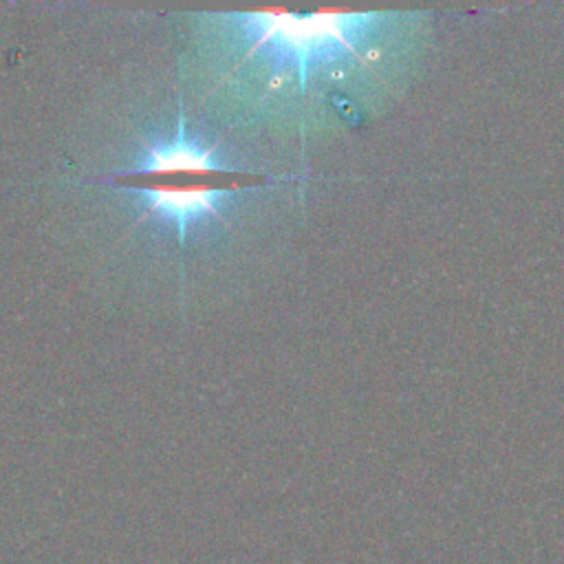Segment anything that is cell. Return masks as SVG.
I'll return each instance as SVG.
<instances>
[{
  "instance_id": "6da1fadb",
  "label": "cell",
  "mask_w": 564,
  "mask_h": 564,
  "mask_svg": "<svg viewBox=\"0 0 564 564\" xmlns=\"http://www.w3.org/2000/svg\"><path fill=\"white\" fill-rule=\"evenodd\" d=\"M247 55L264 51L273 64L295 70L300 88L308 75L337 59L355 55L357 44L368 35L375 15L368 13H289L256 11L236 20Z\"/></svg>"
},
{
  "instance_id": "7a4b0ae2",
  "label": "cell",
  "mask_w": 564,
  "mask_h": 564,
  "mask_svg": "<svg viewBox=\"0 0 564 564\" xmlns=\"http://www.w3.org/2000/svg\"><path fill=\"white\" fill-rule=\"evenodd\" d=\"M132 200L143 212L141 220L156 218L163 225H170L178 240H185V234L200 225L207 218H220L223 209L236 198V189L227 187H207V185H134L128 187Z\"/></svg>"
},
{
  "instance_id": "3957f363",
  "label": "cell",
  "mask_w": 564,
  "mask_h": 564,
  "mask_svg": "<svg viewBox=\"0 0 564 564\" xmlns=\"http://www.w3.org/2000/svg\"><path fill=\"white\" fill-rule=\"evenodd\" d=\"M242 167L229 165L216 152V148L203 145L198 139L189 137L183 119L176 126L174 137L161 141H145L134 163L117 176H150V174H172V172H240Z\"/></svg>"
}]
</instances>
